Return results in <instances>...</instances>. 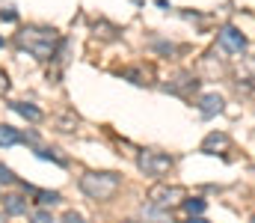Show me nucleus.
<instances>
[{
    "mask_svg": "<svg viewBox=\"0 0 255 223\" xmlns=\"http://www.w3.org/2000/svg\"><path fill=\"white\" fill-rule=\"evenodd\" d=\"M36 197H39V203H42V206H57V203L63 200L57 191H36Z\"/></svg>",
    "mask_w": 255,
    "mask_h": 223,
    "instance_id": "nucleus-13",
    "label": "nucleus"
},
{
    "mask_svg": "<svg viewBox=\"0 0 255 223\" xmlns=\"http://www.w3.org/2000/svg\"><path fill=\"white\" fill-rule=\"evenodd\" d=\"M223 107H226V101H223V95H217V92H208V95L199 98V113H202L205 119L223 113Z\"/></svg>",
    "mask_w": 255,
    "mask_h": 223,
    "instance_id": "nucleus-6",
    "label": "nucleus"
},
{
    "mask_svg": "<svg viewBox=\"0 0 255 223\" xmlns=\"http://www.w3.org/2000/svg\"><path fill=\"white\" fill-rule=\"evenodd\" d=\"M3 45H6V42H3V36H0V48H3Z\"/></svg>",
    "mask_w": 255,
    "mask_h": 223,
    "instance_id": "nucleus-19",
    "label": "nucleus"
},
{
    "mask_svg": "<svg viewBox=\"0 0 255 223\" xmlns=\"http://www.w3.org/2000/svg\"><path fill=\"white\" fill-rule=\"evenodd\" d=\"M12 110H15V113H21V116H24V119H30V122H39V119H42V110H36V107H33V104H27V101H15V104H12Z\"/></svg>",
    "mask_w": 255,
    "mask_h": 223,
    "instance_id": "nucleus-9",
    "label": "nucleus"
},
{
    "mask_svg": "<svg viewBox=\"0 0 255 223\" xmlns=\"http://www.w3.org/2000/svg\"><path fill=\"white\" fill-rule=\"evenodd\" d=\"M226 146H229V137H226L223 131H214V134H208V137H205L202 152H208V155H217V149H226Z\"/></svg>",
    "mask_w": 255,
    "mask_h": 223,
    "instance_id": "nucleus-8",
    "label": "nucleus"
},
{
    "mask_svg": "<svg viewBox=\"0 0 255 223\" xmlns=\"http://www.w3.org/2000/svg\"><path fill=\"white\" fill-rule=\"evenodd\" d=\"M21 140V134L12 125H0V146H15Z\"/></svg>",
    "mask_w": 255,
    "mask_h": 223,
    "instance_id": "nucleus-11",
    "label": "nucleus"
},
{
    "mask_svg": "<svg viewBox=\"0 0 255 223\" xmlns=\"http://www.w3.org/2000/svg\"><path fill=\"white\" fill-rule=\"evenodd\" d=\"M190 223H208V221H202V218H190Z\"/></svg>",
    "mask_w": 255,
    "mask_h": 223,
    "instance_id": "nucleus-18",
    "label": "nucleus"
},
{
    "mask_svg": "<svg viewBox=\"0 0 255 223\" xmlns=\"http://www.w3.org/2000/svg\"><path fill=\"white\" fill-rule=\"evenodd\" d=\"M184 212H187L190 218H199V215L205 212V200H199V197H193V200H184Z\"/></svg>",
    "mask_w": 255,
    "mask_h": 223,
    "instance_id": "nucleus-12",
    "label": "nucleus"
},
{
    "mask_svg": "<svg viewBox=\"0 0 255 223\" xmlns=\"http://www.w3.org/2000/svg\"><path fill=\"white\" fill-rule=\"evenodd\" d=\"M15 45L27 54H33L36 60H51L57 57V48L63 45L54 27H24L15 36Z\"/></svg>",
    "mask_w": 255,
    "mask_h": 223,
    "instance_id": "nucleus-1",
    "label": "nucleus"
},
{
    "mask_svg": "<svg viewBox=\"0 0 255 223\" xmlns=\"http://www.w3.org/2000/svg\"><path fill=\"white\" fill-rule=\"evenodd\" d=\"M136 167H139L145 176L160 179L163 173H169V170H172V155H166V152H154V149H145V152H139Z\"/></svg>",
    "mask_w": 255,
    "mask_h": 223,
    "instance_id": "nucleus-3",
    "label": "nucleus"
},
{
    "mask_svg": "<svg viewBox=\"0 0 255 223\" xmlns=\"http://www.w3.org/2000/svg\"><path fill=\"white\" fill-rule=\"evenodd\" d=\"M253 223H255V218H253Z\"/></svg>",
    "mask_w": 255,
    "mask_h": 223,
    "instance_id": "nucleus-20",
    "label": "nucleus"
},
{
    "mask_svg": "<svg viewBox=\"0 0 255 223\" xmlns=\"http://www.w3.org/2000/svg\"><path fill=\"white\" fill-rule=\"evenodd\" d=\"M6 92H9V74L0 69V95H6Z\"/></svg>",
    "mask_w": 255,
    "mask_h": 223,
    "instance_id": "nucleus-16",
    "label": "nucleus"
},
{
    "mask_svg": "<svg viewBox=\"0 0 255 223\" xmlns=\"http://www.w3.org/2000/svg\"><path fill=\"white\" fill-rule=\"evenodd\" d=\"M3 209H6V215H24L27 212V200L24 197H6Z\"/></svg>",
    "mask_w": 255,
    "mask_h": 223,
    "instance_id": "nucleus-10",
    "label": "nucleus"
},
{
    "mask_svg": "<svg viewBox=\"0 0 255 223\" xmlns=\"http://www.w3.org/2000/svg\"><path fill=\"white\" fill-rule=\"evenodd\" d=\"M119 185H122L119 173H86V176H80V191L89 200H110L119 191Z\"/></svg>",
    "mask_w": 255,
    "mask_h": 223,
    "instance_id": "nucleus-2",
    "label": "nucleus"
},
{
    "mask_svg": "<svg viewBox=\"0 0 255 223\" xmlns=\"http://www.w3.org/2000/svg\"><path fill=\"white\" fill-rule=\"evenodd\" d=\"M178 200H184V188H175V185H154V188L148 191V203L157 206V209L172 206V203H178Z\"/></svg>",
    "mask_w": 255,
    "mask_h": 223,
    "instance_id": "nucleus-5",
    "label": "nucleus"
},
{
    "mask_svg": "<svg viewBox=\"0 0 255 223\" xmlns=\"http://www.w3.org/2000/svg\"><path fill=\"white\" fill-rule=\"evenodd\" d=\"M217 42H220V48H223L226 54H244V51H247V36H244L238 27H232V24H226V27L217 33Z\"/></svg>",
    "mask_w": 255,
    "mask_h": 223,
    "instance_id": "nucleus-4",
    "label": "nucleus"
},
{
    "mask_svg": "<svg viewBox=\"0 0 255 223\" xmlns=\"http://www.w3.org/2000/svg\"><path fill=\"white\" fill-rule=\"evenodd\" d=\"M60 223H83V218H80L77 212H68V215H65V218H63Z\"/></svg>",
    "mask_w": 255,
    "mask_h": 223,
    "instance_id": "nucleus-17",
    "label": "nucleus"
},
{
    "mask_svg": "<svg viewBox=\"0 0 255 223\" xmlns=\"http://www.w3.org/2000/svg\"><path fill=\"white\" fill-rule=\"evenodd\" d=\"M33 223H54V218H51L48 212H36V215H33Z\"/></svg>",
    "mask_w": 255,
    "mask_h": 223,
    "instance_id": "nucleus-15",
    "label": "nucleus"
},
{
    "mask_svg": "<svg viewBox=\"0 0 255 223\" xmlns=\"http://www.w3.org/2000/svg\"><path fill=\"white\" fill-rule=\"evenodd\" d=\"M12 182H15V176H12V170L0 164V185H12Z\"/></svg>",
    "mask_w": 255,
    "mask_h": 223,
    "instance_id": "nucleus-14",
    "label": "nucleus"
},
{
    "mask_svg": "<svg viewBox=\"0 0 255 223\" xmlns=\"http://www.w3.org/2000/svg\"><path fill=\"white\" fill-rule=\"evenodd\" d=\"M244 83V89L255 86V57H244L241 60V72H238V86Z\"/></svg>",
    "mask_w": 255,
    "mask_h": 223,
    "instance_id": "nucleus-7",
    "label": "nucleus"
}]
</instances>
